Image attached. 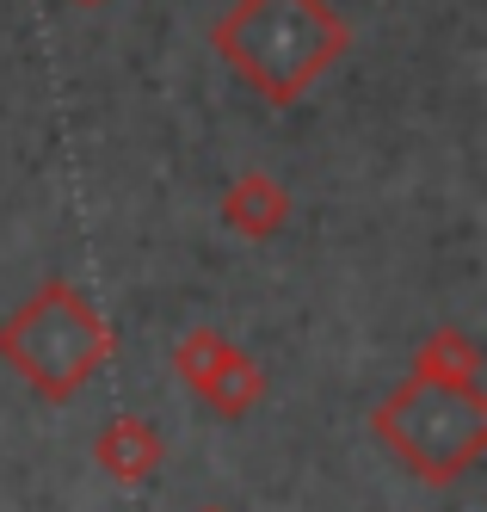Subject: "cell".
<instances>
[{"label": "cell", "instance_id": "1", "mask_svg": "<svg viewBox=\"0 0 487 512\" xmlns=\"http://www.w3.org/2000/svg\"><path fill=\"white\" fill-rule=\"evenodd\" d=\"M210 50L266 105H296L352 50V25L327 0H235L210 25Z\"/></svg>", "mask_w": 487, "mask_h": 512}, {"label": "cell", "instance_id": "2", "mask_svg": "<svg viewBox=\"0 0 487 512\" xmlns=\"http://www.w3.org/2000/svg\"><path fill=\"white\" fill-rule=\"evenodd\" d=\"M118 352L105 309H93V297L68 278H44L31 297L0 321V358L7 371L50 408H68Z\"/></svg>", "mask_w": 487, "mask_h": 512}, {"label": "cell", "instance_id": "3", "mask_svg": "<svg viewBox=\"0 0 487 512\" xmlns=\"http://www.w3.org/2000/svg\"><path fill=\"white\" fill-rule=\"evenodd\" d=\"M370 438L401 457L407 475L426 488H451L487 457V383H438L407 371L377 408H370Z\"/></svg>", "mask_w": 487, "mask_h": 512}, {"label": "cell", "instance_id": "4", "mask_svg": "<svg viewBox=\"0 0 487 512\" xmlns=\"http://www.w3.org/2000/svg\"><path fill=\"white\" fill-rule=\"evenodd\" d=\"M173 371L222 420H241V414H253L259 401H266V371H259V358L241 352L235 340H222L216 327H192V334L173 346Z\"/></svg>", "mask_w": 487, "mask_h": 512}, {"label": "cell", "instance_id": "5", "mask_svg": "<svg viewBox=\"0 0 487 512\" xmlns=\"http://www.w3.org/2000/svg\"><path fill=\"white\" fill-rule=\"evenodd\" d=\"M93 463L111 475L118 488H142V482H155V469L167 463V438L155 420H142V414H111L93 438Z\"/></svg>", "mask_w": 487, "mask_h": 512}, {"label": "cell", "instance_id": "6", "mask_svg": "<svg viewBox=\"0 0 487 512\" xmlns=\"http://www.w3.org/2000/svg\"><path fill=\"white\" fill-rule=\"evenodd\" d=\"M222 223H229L241 241H272L290 223V192L266 167H247L229 192H222Z\"/></svg>", "mask_w": 487, "mask_h": 512}, {"label": "cell", "instance_id": "7", "mask_svg": "<svg viewBox=\"0 0 487 512\" xmlns=\"http://www.w3.org/2000/svg\"><path fill=\"white\" fill-rule=\"evenodd\" d=\"M414 371L438 377V383H487V352H481L475 334H463V327H438V334L420 340Z\"/></svg>", "mask_w": 487, "mask_h": 512}, {"label": "cell", "instance_id": "8", "mask_svg": "<svg viewBox=\"0 0 487 512\" xmlns=\"http://www.w3.org/2000/svg\"><path fill=\"white\" fill-rule=\"evenodd\" d=\"M74 7H105V0H74Z\"/></svg>", "mask_w": 487, "mask_h": 512}, {"label": "cell", "instance_id": "9", "mask_svg": "<svg viewBox=\"0 0 487 512\" xmlns=\"http://www.w3.org/2000/svg\"><path fill=\"white\" fill-rule=\"evenodd\" d=\"M204 512H229V506H204Z\"/></svg>", "mask_w": 487, "mask_h": 512}]
</instances>
